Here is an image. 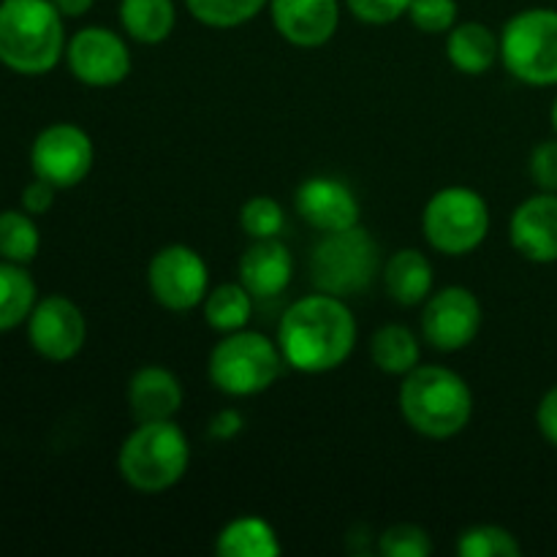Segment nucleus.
Listing matches in <instances>:
<instances>
[{
  "mask_svg": "<svg viewBox=\"0 0 557 557\" xmlns=\"http://www.w3.org/2000/svg\"><path fill=\"white\" fill-rule=\"evenodd\" d=\"M359 326L346 299L315 292L286 308L277 324L286 368L305 375L332 373L343 368L357 348Z\"/></svg>",
  "mask_w": 557,
  "mask_h": 557,
  "instance_id": "1",
  "label": "nucleus"
},
{
  "mask_svg": "<svg viewBox=\"0 0 557 557\" xmlns=\"http://www.w3.org/2000/svg\"><path fill=\"white\" fill-rule=\"evenodd\" d=\"M397 406L413 433L430 441H449L471 422L473 392L451 368L417 364L411 373L403 375Z\"/></svg>",
  "mask_w": 557,
  "mask_h": 557,
  "instance_id": "2",
  "label": "nucleus"
},
{
  "mask_svg": "<svg viewBox=\"0 0 557 557\" xmlns=\"http://www.w3.org/2000/svg\"><path fill=\"white\" fill-rule=\"evenodd\" d=\"M65 16L52 0H0V63L41 76L65 58Z\"/></svg>",
  "mask_w": 557,
  "mask_h": 557,
  "instance_id": "3",
  "label": "nucleus"
},
{
  "mask_svg": "<svg viewBox=\"0 0 557 557\" xmlns=\"http://www.w3.org/2000/svg\"><path fill=\"white\" fill-rule=\"evenodd\" d=\"M188 466V435L174 419L136 422L117 451L120 479L141 495H161L177 487Z\"/></svg>",
  "mask_w": 557,
  "mask_h": 557,
  "instance_id": "4",
  "label": "nucleus"
},
{
  "mask_svg": "<svg viewBox=\"0 0 557 557\" xmlns=\"http://www.w3.org/2000/svg\"><path fill=\"white\" fill-rule=\"evenodd\" d=\"M283 368L286 359L277 341L250 330L223 335L207 359L210 384L226 397H256L272 389Z\"/></svg>",
  "mask_w": 557,
  "mask_h": 557,
  "instance_id": "5",
  "label": "nucleus"
},
{
  "mask_svg": "<svg viewBox=\"0 0 557 557\" xmlns=\"http://www.w3.org/2000/svg\"><path fill=\"white\" fill-rule=\"evenodd\" d=\"M381 272V248L362 226L321 234L310 253V281L315 292L357 297L373 286Z\"/></svg>",
  "mask_w": 557,
  "mask_h": 557,
  "instance_id": "6",
  "label": "nucleus"
},
{
  "mask_svg": "<svg viewBox=\"0 0 557 557\" xmlns=\"http://www.w3.org/2000/svg\"><path fill=\"white\" fill-rule=\"evenodd\" d=\"M500 63L528 87H557V9L533 5L500 30Z\"/></svg>",
  "mask_w": 557,
  "mask_h": 557,
  "instance_id": "7",
  "label": "nucleus"
},
{
  "mask_svg": "<svg viewBox=\"0 0 557 557\" xmlns=\"http://www.w3.org/2000/svg\"><path fill=\"white\" fill-rule=\"evenodd\" d=\"M422 234L444 256L473 253L490 234L487 201L468 185H446L424 205Z\"/></svg>",
  "mask_w": 557,
  "mask_h": 557,
  "instance_id": "8",
  "label": "nucleus"
},
{
  "mask_svg": "<svg viewBox=\"0 0 557 557\" xmlns=\"http://www.w3.org/2000/svg\"><path fill=\"white\" fill-rule=\"evenodd\" d=\"M147 286L161 308L188 313L210 294V270L199 250L190 245H163L147 264Z\"/></svg>",
  "mask_w": 557,
  "mask_h": 557,
  "instance_id": "9",
  "label": "nucleus"
},
{
  "mask_svg": "<svg viewBox=\"0 0 557 557\" xmlns=\"http://www.w3.org/2000/svg\"><path fill=\"white\" fill-rule=\"evenodd\" d=\"M96 147L90 134L76 123H52L36 134L30 145L33 177L52 183L58 190L76 188L92 172Z\"/></svg>",
  "mask_w": 557,
  "mask_h": 557,
  "instance_id": "10",
  "label": "nucleus"
},
{
  "mask_svg": "<svg viewBox=\"0 0 557 557\" xmlns=\"http://www.w3.org/2000/svg\"><path fill=\"white\" fill-rule=\"evenodd\" d=\"M65 65L79 85L107 90L128 79L134 60L128 41L117 30L87 25L65 44Z\"/></svg>",
  "mask_w": 557,
  "mask_h": 557,
  "instance_id": "11",
  "label": "nucleus"
},
{
  "mask_svg": "<svg viewBox=\"0 0 557 557\" xmlns=\"http://www.w3.org/2000/svg\"><path fill=\"white\" fill-rule=\"evenodd\" d=\"M27 343L47 362H71L87 343L85 313L63 294L41 297L27 319Z\"/></svg>",
  "mask_w": 557,
  "mask_h": 557,
  "instance_id": "12",
  "label": "nucleus"
},
{
  "mask_svg": "<svg viewBox=\"0 0 557 557\" xmlns=\"http://www.w3.org/2000/svg\"><path fill=\"white\" fill-rule=\"evenodd\" d=\"M482 319V302L471 288L446 286L424 302L422 335L435 351L455 354L476 341Z\"/></svg>",
  "mask_w": 557,
  "mask_h": 557,
  "instance_id": "13",
  "label": "nucleus"
},
{
  "mask_svg": "<svg viewBox=\"0 0 557 557\" xmlns=\"http://www.w3.org/2000/svg\"><path fill=\"white\" fill-rule=\"evenodd\" d=\"M294 210L315 232H341V228L359 226V199L343 180L337 177H308L299 183L294 194Z\"/></svg>",
  "mask_w": 557,
  "mask_h": 557,
  "instance_id": "14",
  "label": "nucleus"
},
{
  "mask_svg": "<svg viewBox=\"0 0 557 557\" xmlns=\"http://www.w3.org/2000/svg\"><path fill=\"white\" fill-rule=\"evenodd\" d=\"M341 0H270L272 27L283 41L299 49H319L341 27Z\"/></svg>",
  "mask_w": 557,
  "mask_h": 557,
  "instance_id": "15",
  "label": "nucleus"
},
{
  "mask_svg": "<svg viewBox=\"0 0 557 557\" xmlns=\"http://www.w3.org/2000/svg\"><path fill=\"white\" fill-rule=\"evenodd\" d=\"M511 248L533 264L557 261V194L539 190L522 201L509 221Z\"/></svg>",
  "mask_w": 557,
  "mask_h": 557,
  "instance_id": "16",
  "label": "nucleus"
},
{
  "mask_svg": "<svg viewBox=\"0 0 557 557\" xmlns=\"http://www.w3.org/2000/svg\"><path fill=\"white\" fill-rule=\"evenodd\" d=\"M294 256L281 237L253 239L239 259V283L256 299H275L292 286Z\"/></svg>",
  "mask_w": 557,
  "mask_h": 557,
  "instance_id": "17",
  "label": "nucleus"
},
{
  "mask_svg": "<svg viewBox=\"0 0 557 557\" xmlns=\"http://www.w3.org/2000/svg\"><path fill=\"white\" fill-rule=\"evenodd\" d=\"M128 408L136 422L174 419L183 408L185 392L177 375L161 364H145L128 381Z\"/></svg>",
  "mask_w": 557,
  "mask_h": 557,
  "instance_id": "18",
  "label": "nucleus"
},
{
  "mask_svg": "<svg viewBox=\"0 0 557 557\" xmlns=\"http://www.w3.org/2000/svg\"><path fill=\"white\" fill-rule=\"evenodd\" d=\"M446 58L460 74H487L500 60V33L484 22H457L446 33Z\"/></svg>",
  "mask_w": 557,
  "mask_h": 557,
  "instance_id": "19",
  "label": "nucleus"
},
{
  "mask_svg": "<svg viewBox=\"0 0 557 557\" xmlns=\"http://www.w3.org/2000/svg\"><path fill=\"white\" fill-rule=\"evenodd\" d=\"M433 261L417 248H400L384 267V286L389 297L403 308H417L433 294Z\"/></svg>",
  "mask_w": 557,
  "mask_h": 557,
  "instance_id": "20",
  "label": "nucleus"
},
{
  "mask_svg": "<svg viewBox=\"0 0 557 557\" xmlns=\"http://www.w3.org/2000/svg\"><path fill=\"white\" fill-rule=\"evenodd\" d=\"M117 16L125 36L145 47H158L177 27L174 0H120Z\"/></svg>",
  "mask_w": 557,
  "mask_h": 557,
  "instance_id": "21",
  "label": "nucleus"
},
{
  "mask_svg": "<svg viewBox=\"0 0 557 557\" xmlns=\"http://www.w3.org/2000/svg\"><path fill=\"white\" fill-rule=\"evenodd\" d=\"M215 553L221 557H275L283 553V544L264 517L245 515L223 525Z\"/></svg>",
  "mask_w": 557,
  "mask_h": 557,
  "instance_id": "22",
  "label": "nucleus"
},
{
  "mask_svg": "<svg viewBox=\"0 0 557 557\" xmlns=\"http://www.w3.org/2000/svg\"><path fill=\"white\" fill-rule=\"evenodd\" d=\"M38 302V288L25 264L0 259V332L27 324Z\"/></svg>",
  "mask_w": 557,
  "mask_h": 557,
  "instance_id": "23",
  "label": "nucleus"
},
{
  "mask_svg": "<svg viewBox=\"0 0 557 557\" xmlns=\"http://www.w3.org/2000/svg\"><path fill=\"white\" fill-rule=\"evenodd\" d=\"M370 357L381 373L403 379L422 362V346L408 326L386 324L370 341Z\"/></svg>",
  "mask_w": 557,
  "mask_h": 557,
  "instance_id": "24",
  "label": "nucleus"
},
{
  "mask_svg": "<svg viewBox=\"0 0 557 557\" xmlns=\"http://www.w3.org/2000/svg\"><path fill=\"white\" fill-rule=\"evenodd\" d=\"M253 302L256 297L243 283H221V286L210 288V294L201 302L207 326L221 332V335L245 330L253 319Z\"/></svg>",
  "mask_w": 557,
  "mask_h": 557,
  "instance_id": "25",
  "label": "nucleus"
},
{
  "mask_svg": "<svg viewBox=\"0 0 557 557\" xmlns=\"http://www.w3.org/2000/svg\"><path fill=\"white\" fill-rule=\"evenodd\" d=\"M41 248V232L36 226V215L25 210L0 212V259L14 264H30Z\"/></svg>",
  "mask_w": 557,
  "mask_h": 557,
  "instance_id": "26",
  "label": "nucleus"
},
{
  "mask_svg": "<svg viewBox=\"0 0 557 557\" xmlns=\"http://www.w3.org/2000/svg\"><path fill=\"white\" fill-rule=\"evenodd\" d=\"M188 14L212 30H234L270 9V0H183Z\"/></svg>",
  "mask_w": 557,
  "mask_h": 557,
  "instance_id": "27",
  "label": "nucleus"
},
{
  "mask_svg": "<svg viewBox=\"0 0 557 557\" xmlns=\"http://www.w3.org/2000/svg\"><path fill=\"white\" fill-rule=\"evenodd\" d=\"M462 557H520L522 547L511 531L500 525H471L457 539Z\"/></svg>",
  "mask_w": 557,
  "mask_h": 557,
  "instance_id": "28",
  "label": "nucleus"
},
{
  "mask_svg": "<svg viewBox=\"0 0 557 557\" xmlns=\"http://www.w3.org/2000/svg\"><path fill=\"white\" fill-rule=\"evenodd\" d=\"M239 226L250 239L281 237L283 226H286V212H283L281 201H275L272 196H253L239 210Z\"/></svg>",
  "mask_w": 557,
  "mask_h": 557,
  "instance_id": "29",
  "label": "nucleus"
},
{
  "mask_svg": "<svg viewBox=\"0 0 557 557\" xmlns=\"http://www.w3.org/2000/svg\"><path fill=\"white\" fill-rule=\"evenodd\" d=\"M433 549L430 533L424 528L411 525V522L386 528L379 536V555L384 557H428Z\"/></svg>",
  "mask_w": 557,
  "mask_h": 557,
  "instance_id": "30",
  "label": "nucleus"
},
{
  "mask_svg": "<svg viewBox=\"0 0 557 557\" xmlns=\"http://www.w3.org/2000/svg\"><path fill=\"white\" fill-rule=\"evenodd\" d=\"M406 16L419 33L446 36L457 25L460 5H457V0H411V9Z\"/></svg>",
  "mask_w": 557,
  "mask_h": 557,
  "instance_id": "31",
  "label": "nucleus"
},
{
  "mask_svg": "<svg viewBox=\"0 0 557 557\" xmlns=\"http://www.w3.org/2000/svg\"><path fill=\"white\" fill-rule=\"evenodd\" d=\"M348 14L362 25H392L411 9V0H346Z\"/></svg>",
  "mask_w": 557,
  "mask_h": 557,
  "instance_id": "32",
  "label": "nucleus"
},
{
  "mask_svg": "<svg viewBox=\"0 0 557 557\" xmlns=\"http://www.w3.org/2000/svg\"><path fill=\"white\" fill-rule=\"evenodd\" d=\"M528 172H531L533 185L539 190H549L557 194V136L555 139H544L533 147L531 161H528Z\"/></svg>",
  "mask_w": 557,
  "mask_h": 557,
  "instance_id": "33",
  "label": "nucleus"
},
{
  "mask_svg": "<svg viewBox=\"0 0 557 557\" xmlns=\"http://www.w3.org/2000/svg\"><path fill=\"white\" fill-rule=\"evenodd\" d=\"M54 199H58V188H54L52 183H47V180L33 177L30 183L22 188L20 205H22V210L38 218V215H47V212L52 210Z\"/></svg>",
  "mask_w": 557,
  "mask_h": 557,
  "instance_id": "34",
  "label": "nucleus"
},
{
  "mask_svg": "<svg viewBox=\"0 0 557 557\" xmlns=\"http://www.w3.org/2000/svg\"><path fill=\"white\" fill-rule=\"evenodd\" d=\"M536 428L544 435L547 444L557 446V384L553 389L544 392V397L539 400L536 408Z\"/></svg>",
  "mask_w": 557,
  "mask_h": 557,
  "instance_id": "35",
  "label": "nucleus"
},
{
  "mask_svg": "<svg viewBox=\"0 0 557 557\" xmlns=\"http://www.w3.org/2000/svg\"><path fill=\"white\" fill-rule=\"evenodd\" d=\"M243 430V413L234 411V408H223L212 417L210 422V435L218 441H228Z\"/></svg>",
  "mask_w": 557,
  "mask_h": 557,
  "instance_id": "36",
  "label": "nucleus"
},
{
  "mask_svg": "<svg viewBox=\"0 0 557 557\" xmlns=\"http://www.w3.org/2000/svg\"><path fill=\"white\" fill-rule=\"evenodd\" d=\"M52 3L58 5V11L65 16V20H79V16L90 14L96 0H52Z\"/></svg>",
  "mask_w": 557,
  "mask_h": 557,
  "instance_id": "37",
  "label": "nucleus"
},
{
  "mask_svg": "<svg viewBox=\"0 0 557 557\" xmlns=\"http://www.w3.org/2000/svg\"><path fill=\"white\" fill-rule=\"evenodd\" d=\"M549 120H553V128H555V136H557V98L553 103V112H549Z\"/></svg>",
  "mask_w": 557,
  "mask_h": 557,
  "instance_id": "38",
  "label": "nucleus"
}]
</instances>
